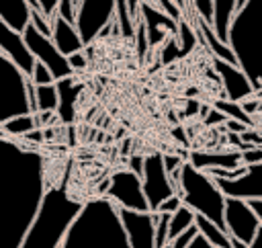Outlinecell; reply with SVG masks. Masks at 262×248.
Wrapping results in <instances>:
<instances>
[{
	"label": "cell",
	"instance_id": "6da1fadb",
	"mask_svg": "<svg viewBox=\"0 0 262 248\" xmlns=\"http://www.w3.org/2000/svg\"><path fill=\"white\" fill-rule=\"evenodd\" d=\"M45 191L41 152L0 137V248H20Z\"/></svg>",
	"mask_w": 262,
	"mask_h": 248
},
{
	"label": "cell",
	"instance_id": "7a4b0ae2",
	"mask_svg": "<svg viewBox=\"0 0 262 248\" xmlns=\"http://www.w3.org/2000/svg\"><path fill=\"white\" fill-rule=\"evenodd\" d=\"M59 248H129L117 207L102 195L84 201Z\"/></svg>",
	"mask_w": 262,
	"mask_h": 248
},
{
	"label": "cell",
	"instance_id": "3957f363",
	"mask_svg": "<svg viewBox=\"0 0 262 248\" xmlns=\"http://www.w3.org/2000/svg\"><path fill=\"white\" fill-rule=\"evenodd\" d=\"M227 45L254 92L262 90V0H244L235 12Z\"/></svg>",
	"mask_w": 262,
	"mask_h": 248
},
{
	"label": "cell",
	"instance_id": "277c9868",
	"mask_svg": "<svg viewBox=\"0 0 262 248\" xmlns=\"http://www.w3.org/2000/svg\"><path fill=\"white\" fill-rule=\"evenodd\" d=\"M82 203L84 201L70 197L66 187H47L20 248H59Z\"/></svg>",
	"mask_w": 262,
	"mask_h": 248
},
{
	"label": "cell",
	"instance_id": "5b68a950",
	"mask_svg": "<svg viewBox=\"0 0 262 248\" xmlns=\"http://www.w3.org/2000/svg\"><path fill=\"white\" fill-rule=\"evenodd\" d=\"M176 195L180 197L182 205L188 207L194 215H203L209 221L217 223L221 230H225V225H223L225 197L209 174H205V172L192 168L188 162H184L180 168Z\"/></svg>",
	"mask_w": 262,
	"mask_h": 248
},
{
	"label": "cell",
	"instance_id": "8992f818",
	"mask_svg": "<svg viewBox=\"0 0 262 248\" xmlns=\"http://www.w3.org/2000/svg\"><path fill=\"white\" fill-rule=\"evenodd\" d=\"M29 78L0 53V125L29 113L27 100Z\"/></svg>",
	"mask_w": 262,
	"mask_h": 248
},
{
	"label": "cell",
	"instance_id": "52a82bcc",
	"mask_svg": "<svg viewBox=\"0 0 262 248\" xmlns=\"http://www.w3.org/2000/svg\"><path fill=\"white\" fill-rule=\"evenodd\" d=\"M115 207L121 209H129V211H149L143 191H141V180L139 176H135L133 172H129L127 168L115 170L108 176L106 182V191L104 195Z\"/></svg>",
	"mask_w": 262,
	"mask_h": 248
},
{
	"label": "cell",
	"instance_id": "ba28073f",
	"mask_svg": "<svg viewBox=\"0 0 262 248\" xmlns=\"http://www.w3.org/2000/svg\"><path fill=\"white\" fill-rule=\"evenodd\" d=\"M115 2L117 0H80L74 27L84 47L98 39L100 31L115 20Z\"/></svg>",
	"mask_w": 262,
	"mask_h": 248
},
{
	"label": "cell",
	"instance_id": "9c48e42d",
	"mask_svg": "<svg viewBox=\"0 0 262 248\" xmlns=\"http://www.w3.org/2000/svg\"><path fill=\"white\" fill-rule=\"evenodd\" d=\"M141 191L145 197V203L149 207L151 213H156V209L160 207V203H164L168 197L176 195L174 187L164 170L162 164V154H147L143 156V172H141Z\"/></svg>",
	"mask_w": 262,
	"mask_h": 248
},
{
	"label": "cell",
	"instance_id": "30bf717a",
	"mask_svg": "<svg viewBox=\"0 0 262 248\" xmlns=\"http://www.w3.org/2000/svg\"><path fill=\"white\" fill-rule=\"evenodd\" d=\"M23 39H25V43H27L31 55L35 57V61H39L41 66H45V68L51 72V76H53L55 82L74 76V72L70 70V64H68V57H63V55L57 51V47L53 45L51 37L41 35L39 31H35V29L29 25V27L25 29V33H23Z\"/></svg>",
	"mask_w": 262,
	"mask_h": 248
},
{
	"label": "cell",
	"instance_id": "8fae6325",
	"mask_svg": "<svg viewBox=\"0 0 262 248\" xmlns=\"http://www.w3.org/2000/svg\"><path fill=\"white\" fill-rule=\"evenodd\" d=\"M223 225H225V234L229 238H235L237 242L250 246V242L254 240V236H256L258 228L262 225V221L252 213V209L248 207L246 201L225 197Z\"/></svg>",
	"mask_w": 262,
	"mask_h": 248
},
{
	"label": "cell",
	"instance_id": "7c38bea8",
	"mask_svg": "<svg viewBox=\"0 0 262 248\" xmlns=\"http://www.w3.org/2000/svg\"><path fill=\"white\" fill-rule=\"evenodd\" d=\"M119 221L127 236L129 248H154V234L158 213L151 211H129L117 207Z\"/></svg>",
	"mask_w": 262,
	"mask_h": 248
},
{
	"label": "cell",
	"instance_id": "4fadbf2b",
	"mask_svg": "<svg viewBox=\"0 0 262 248\" xmlns=\"http://www.w3.org/2000/svg\"><path fill=\"white\" fill-rule=\"evenodd\" d=\"M213 180L223 193V197L242 199V201L262 199V162L244 166V172L233 180H221V178H213Z\"/></svg>",
	"mask_w": 262,
	"mask_h": 248
},
{
	"label": "cell",
	"instance_id": "5bb4252c",
	"mask_svg": "<svg viewBox=\"0 0 262 248\" xmlns=\"http://www.w3.org/2000/svg\"><path fill=\"white\" fill-rule=\"evenodd\" d=\"M213 61V70L215 74L219 76L221 80V86H223V96L225 100L229 102H244L246 98H252L256 92L250 84V80L246 78V74L237 68V66H231V64H225L221 59H211Z\"/></svg>",
	"mask_w": 262,
	"mask_h": 248
},
{
	"label": "cell",
	"instance_id": "9a60e30c",
	"mask_svg": "<svg viewBox=\"0 0 262 248\" xmlns=\"http://www.w3.org/2000/svg\"><path fill=\"white\" fill-rule=\"evenodd\" d=\"M0 53L8 61H12L27 78L31 76V72L35 68V57L31 55L23 35L14 33L12 29H8L2 20H0Z\"/></svg>",
	"mask_w": 262,
	"mask_h": 248
},
{
	"label": "cell",
	"instance_id": "2e32d148",
	"mask_svg": "<svg viewBox=\"0 0 262 248\" xmlns=\"http://www.w3.org/2000/svg\"><path fill=\"white\" fill-rule=\"evenodd\" d=\"M141 23L145 27L149 47L154 45L162 47L168 37H176L178 33V23H174L164 12H160L151 2H141Z\"/></svg>",
	"mask_w": 262,
	"mask_h": 248
},
{
	"label": "cell",
	"instance_id": "e0dca14e",
	"mask_svg": "<svg viewBox=\"0 0 262 248\" xmlns=\"http://www.w3.org/2000/svg\"><path fill=\"white\" fill-rule=\"evenodd\" d=\"M186 162L201 170V172H209V170H237L242 168V152L239 150H229V152H209V150H194L188 154Z\"/></svg>",
	"mask_w": 262,
	"mask_h": 248
},
{
	"label": "cell",
	"instance_id": "ac0fdd59",
	"mask_svg": "<svg viewBox=\"0 0 262 248\" xmlns=\"http://www.w3.org/2000/svg\"><path fill=\"white\" fill-rule=\"evenodd\" d=\"M55 90H57V109H55L57 121L63 125H72L76 119V107L84 90V84L76 76H72V78L57 80Z\"/></svg>",
	"mask_w": 262,
	"mask_h": 248
},
{
	"label": "cell",
	"instance_id": "d6986e66",
	"mask_svg": "<svg viewBox=\"0 0 262 248\" xmlns=\"http://www.w3.org/2000/svg\"><path fill=\"white\" fill-rule=\"evenodd\" d=\"M51 41H53V45L57 47V51L63 57L82 53L86 49L82 39H80V35H78V31H76V27L68 25L59 16H55V20L51 23Z\"/></svg>",
	"mask_w": 262,
	"mask_h": 248
},
{
	"label": "cell",
	"instance_id": "ffe728a7",
	"mask_svg": "<svg viewBox=\"0 0 262 248\" xmlns=\"http://www.w3.org/2000/svg\"><path fill=\"white\" fill-rule=\"evenodd\" d=\"M0 20L14 33H25L31 23L29 0H0Z\"/></svg>",
	"mask_w": 262,
	"mask_h": 248
},
{
	"label": "cell",
	"instance_id": "44dd1931",
	"mask_svg": "<svg viewBox=\"0 0 262 248\" xmlns=\"http://www.w3.org/2000/svg\"><path fill=\"white\" fill-rule=\"evenodd\" d=\"M213 23H211V31L215 33V37L227 45L229 39V27L231 20L235 16V12L239 10L244 0H213Z\"/></svg>",
	"mask_w": 262,
	"mask_h": 248
},
{
	"label": "cell",
	"instance_id": "7402d4cb",
	"mask_svg": "<svg viewBox=\"0 0 262 248\" xmlns=\"http://www.w3.org/2000/svg\"><path fill=\"white\" fill-rule=\"evenodd\" d=\"M194 228H196V234L213 248H231V242H229V236L225 234V230H221L217 223L209 221L207 217L194 215Z\"/></svg>",
	"mask_w": 262,
	"mask_h": 248
},
{
	"label": "cell",
	"instance_id": "603a6c76",
	"mask_svg": "<svg viewBox=\"0 0 262 248\" xmlns=\"http://www.w3.org/2000/svg\"><path fill=\"white\" fill-rule=\"evenodd\" d=\"M33 129H39L37 127V117L35 115H20V117H14V119L0 125V137L23 139Z\"/></svg>",
	"mask_w": 262,
	"mask_h": 248
},
{
	"label": "cell",
	"instance_id": "cb8c5ba5",
	"mask_svg": "<svg viewBox=\"0 0 262 248\" xmlns=\"http://www.w3.org/2000/svg\"><path fill=\"white\" fill-rule=\"evenodd\" d=\"M192 225H194V213L188 207L182 205L178 211H174L170 215V223H168V238H170V242H174L176 238H180Z\"/></svg>",
	"mask_w": 262,
	"mask_h": 248
},
{
	"label": "cell",
	"instance_id": "d4e9b609",
	"mask_svg": "<svg viewBox=\"0 0 262 248\" xmlns=\"http://www.w3.org/2000/svg\"><path fill=\"white\" fill-rule=\"evenodd\" d=\"M211 107L217 109L219 113H223V115H225L227 119H231V121H237V123H242V125H246V127H250V129L256 127V119L250 117V115H246L244 109H242L237 102H229V100H225V98H217Z\"/></svg>",
	"mask_w": 262,
	"mask_h": 248
},
{
	"label": "cell",
	"instance_id": "484cf974",
	"mask_svg": "<svg viewBox=\"0 0 262 248\" xmlns=\"http://www.w3.org/2000/svg\"><path fill=\"white\" fill-rule=\"evenodd\" d=\"M35 98H37L39 113H55V109H57V90H55V84L35 86Z\"/></svg>",
	"mask_w": 262,
	"mask_h": 248
},
{
	"label": "cell",
	"instance_id": "4316f807",
	"mask_svg": "<svg viewBox=\"0 0 262 248\" xmlns=\"http://www.w3.org/2000/svg\"><path fill=\"white\" fill-rule=\"evenodd\" d=\"M115 23H117V29H119V35H121V37L131 39V37L135 35V25H133V20L129 18L125 0H117V2H115Z\"/></svg>",
	"mask_w": 262,
	"mask_h": 248
},
{
	"label": "cell",
	"instance_id": "83f0119b",
	"mask_svg": "<svg viewBox=\"0 0 262 248\" xmlns=\"http://www.w3.org/2000/svg\"><path fill=\"white\" fill-rule=\"evenodd\" d=\"M168 223H170V215H166V213H158L156 234H154V248H168V246H170Z\"/></svg>",
	"mask_w": 262,
	"mask_h": 248
},
{
	"label": "cell",
	"instance_id": "f1b7e54d",
	"mask_svg": "<svg viewBox=\"0 0 262 248\" xmlns=\"http://www.w3.org/2000/svg\"><path fill=\"white\" fill-rule=\"evenodd\" d=\"M78 6H80V0H59V4H57V16L61 20H66L68 25H76Z\"/></svg>",
	"mask_w": 262,
	"mask_h": 248
},
{
	"label": "cell",
	"instance_id": "f546056e",
	"mask_svg": "<svg viewBox=\"0 0 262 248\" xmlns=\"http://www.w3.org/2000/svg\"><path fill=\"white\" fill-rule=\"evenodd\" d=\"M213 6H215L213 0H194V2H190V8L194 10V16L201 18L209 27L213 23Z\"/></svg>",
	"mask_w": 262,
	"mask_h": 248
},
{
	"label": "cell",
	"instance_id": "4dcf8cb0",
	"mask_svg": "<svg viewBox=\"0 0 262 248\" xmlns=\"http://www.w3.org/2000/svg\"><path fill=\"white\" fill-rule=\"evenodd\" d=\"M29 82H31L33 86H49V84H55L51 72H49L45 66H41L39 61H35V68H33V72H31V76H29Z\"/></svg>",
	"mask_w": 262,
	"mask_h": 248
},
{
	"label": "cell",
	"instance_id": "1f68e13d",
	"mask_svg": "<svg viewBox=\"0 0 262 248\" xmlns=\"http://www.w3.org/2000/svg\"><path fill=\"white\" fill-rule=\"evenodd\" d=\"M184 162H186V158L180 156V154H176V152H172V154H162V164H164V170H166L168 176L178 174Z\"/></svg>",
	"mask_w": 262,
	"mask_h": 248
},
{
	"label": "cell",
	"instance_id": "d6a6232c",
	"mask_svg": "<svg viewBox=\"0 0 262 248\" xmlns=\"http://www.w3.org/2000/svg\"><path fill=\"white\" fill-rule=\"evenodd\" d=\"M160 12H164L168 18H172L174 23H180L182 20V10L176 2H170V0H158V2H151Z\"/></svg>",
	"mask_w": 262,
	"mask_h": 248
},
{
	"label": "cell",
	"instance_id": "836d02e7",
	"mask_svg": "<svg viewBox=\"0 0 262 248\" xmlns=\"http://www.w3.org/2000/svg\"><path fill=\"white\" fill-rule=\"evenodd\" d=\"M135 49H137V53H139V57H143L147 51H149V43H147V35H145V27H143V23L139 20L137 25H135Z\"/></svg>",
	"mask_w": 262,
	"mask_h": 248
},
{
	"label": "cell",
	"instance_id": "e575fe53",
	"mask_svg": "<svg viewBox=\"0 0 262 248\" xmlns=\"http://www.w3.org/2000/svg\"><path fill=\"white\" fill-rule=\"evenodd\" d=\"M35 31H39L41 35H45V37H51V23L49 20H45L35 8H31V23H29Z\"/></svg>",
	"mask_w": 262,
	"mask_h": 248
},
{
	"label": "cell",
	"instance_id": "d590c367",
	"mask_svg": "<svg viewBox=\"0 0 262 248\" xmlns=\"http://www.w3.org/2000/svg\"><path fill=\"white\" fill-rule=\"evenodd\" d=\"M237 137H239L242 143H248V146H252V148H262V129H258V127L248 129L246 133H242V135H237Z\"/></svg>",
	"mask_w": 262,
	"mask_h": 248
},
{
	"label": "cell",
	"instance_id": "8d00e7d4",
	"mask_svg": "<svg viewBox=\"0 0 262 248\" xmlns=\"http://www.w3.org/2000/svg\"><path fill=\"white\" fill-rule=\"evenodd\" d=\"M182 207V201H180V197L178 195H172V197H168L164 203H160V207L156 209V213H166V215H172L174 211H178Z\"/></svg>",
	"mask_w": 262,
	"mask_h": 248
},
{
	"label": "cell",
	"instance_id": "74e56055",
	"mask_svg": "<svg viewBox=\"0 0 262 248\" xmlns=\"http://www.w3.org/2000/svg\"><path fill=\"white\" fill-rule=\"evenodd\" d=\"M260 162H262V148H252L248 152H242L244 166H252V164H260Z\"/></svg>",
	"mask_w": 262,
	"mask_h": 248
},
{
	"label": "cell",
	"instance_id": "f35d334b",
	"mask_svg": "<svg viewBox=\"0 0 262 248\" xmlns=\"http://www.w3.org/2000/svg\"><path fill=\"white\" fill-rule=\"evenodd\" d=\"M68 64H70V70H72V72H74V76H76V72L86 70V66H88V57H86V55H84V51H82V53L70 55V57H68Z\"/></svg>",
	"mask_w": 262,
	"mask_h": 248
},
{
	"label": "cell",
	"instance_id": "ab89813d",
	"mask_svg": "<svg viewBox=\"0 0 262 248\" xmlns=\"http://www.w3.org/2000/svg\"><path fill=\"white\" fill-rule=\"evenodd\" d=\"M225 121H227V117H225L223 113H219L217 109L209 107V115L205 117V127H213V125L223 127V123H225Z\"/></svg>",
	"mask_w": 262,
	"mask_h": 248
},
{
	"label": "cell",
	"instance_id": "60d3db41",
	"mask_svg": "<svg viewBox=\"0 0 262 248\" xmlns=\"http://www.w3.org/2000/svg\"><path fill=\"white\" fill-rule=\"evenodd\" d=\"M239 107L244 109L246 115H250V117H258V111H260V98L254 94L252 98H246L244 102H239Z\"/></svg>",
	"mask_w": 262,
	"mask_h": 248
},
{
	"label": "cell",
	"instance_id": "b9f144b4",
	"mask_svg": "<svg viewBox=\"0 0 262 248\" xmlns=\"http://www.w3.org/2000/svg\"><path fill=\"white\" fill-rule=\"evenodd\" d=\"M194 236H196V228L192 225V228H190L188 232H184L180 238H176L174 242H170V246H168V248H186V246H188V242H190Z\"/></svg>",
	"mask_w": 262,
	"mask_h": 248
},
{
	"label": "cell",
	"instance_id": "7bdbcfd3",
	"mask_svg": "<svg viewBox=\"0 0 262 248\" xmlns=\"http://www.w3.org/2000/svg\"><path fill=\"white\" fill-rule=\"evenodd\" d=\"M127 170L141 178V172H143V156H137V154L131 156L129 162H127Z\"/></svg>",
	"mask_w": 262,
	"mask_h": 248
},
{
	"label": "cell",
	"instance_id": "ee69618b",
	"mask_svg": "<svg viewBox=\"0 0 262 248\" xmlns=\"http://www.w3.org/2000/svg\"><path fill=\"white\" fill-rule=\"evenodd\" d=\"M248 203V207L252 209V213L262 221V199H250V201H246Z\"/></svg>",
	"mask_w": 262,
	"mask_h": 248
},
{
	"label": "cell",
	"instance_id": "f6af8a7d",
	"mask_svg": "<svg viewBox=\"0 0 262 248\" xmlns=\"http://www.w3.org/2000/svg\"><path fill=\"white\" fill-rule=\"evenodd\" d=\"M186 248H213V246H211V244H207V242L196 234V236L188 242V246H186Z\"/></svg>",
	"mask_w": 262,
	"mask_h": 248
},
{
	"label": "cell",
	"instance_id": "bcb514c9",
	"mask_svg": "<svg viewBox=\"0 0 262 248\" xmlns=\"http://www.w3.org/2000/svg\"><path fill=\"white\" fill-rule=\"evenodd\" d=\"M248 248H262V225L258 228V232H256V236H254V240L250 242Z\"/></svg>",
	"mask_w": 262,
	"mask_h": 248
},
{
	"label": "cell",
	"instance_id": "7dc6e473",
	"mask_svg": "<svg viewBox=\"0 0 262 248\" xmlns=\"http://www.w3.org/2000/svg\"><path fill=\"white\" fill-rule=\"evenodd\" d=\"M256 96H260V98H262V90H260V92H258V94H256Z\"/></svg>",
	"mask_w": 262,
	"mask_h": 248
},
{
	"label": "cell",
	"instance_id": "c3c4849f",
	"mask_svg": "<svg viewBox=\"0 0 262 248\" xmlns=\"http://www.w3.org/2000/svg\"><path fill=\"white\" fill-rule=\"evenodd\" d=\"M258 129H262V127H258Z\"/></svg>",
	"mask_w": 262,
	"mask_h": 248
}]
</instances>
